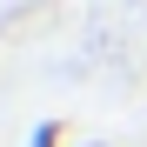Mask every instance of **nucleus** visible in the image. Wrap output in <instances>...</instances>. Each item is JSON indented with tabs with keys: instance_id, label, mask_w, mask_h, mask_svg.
<instances>
[{
	"instance_id": "1",
	"label": "nucleus",
	"mask_w": 147,
	"mask_h": 147,
	"mask_svg": "<svg viewBox=\"0 0 147 147\" xmlns=\"http://www.w3.org/2000/svg\"><path fill=\"white\" fill-rule=\"evenodd\" d=\"M60 134H67L60 120H40V127H34V140H27V147H60Z\"/></svg>"
},
{
	"instance_id": "2",
	"label": "nucleus",
	"mask_w": 147,
	"mask_h": 147,
	"mask_svg": "<svg viewBox=\"0 0 147 147\" xmlns=\"http://www.w3.org/2000/svg\"><path fill=\"white\" fill-rule=\"evenodd\" d=\"M100 147H107V140H100Z\"/></svg>"
}]
</instances>
